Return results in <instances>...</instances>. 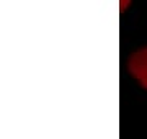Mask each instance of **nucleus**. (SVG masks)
Listing matches in <instances>:
<instances>
[{
  "label": "nucleus",
  "instance_id": "obj_1",
  "mask_svg": "<svg viewBox=\"0 0 147 139\" xmlns=\"http://www.w3.org/2000/svg\"><path fill=\"white\" fill-rule=\"evenodd\" d=\"M129 69L132 75L147 88V48L137 51L129 61Z\"/></svg>",
  "mask_w": 147,
  "mask_h": 139
}]
</instances>
